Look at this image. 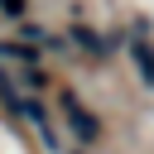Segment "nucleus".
<instances>
[{
  "instance_id": "obj_1",
  "label": "nucleus",
  "mask_w": 154,
  "mask_h": 154,
  "mask_svg": "<svg viewBox=\"0 0 154 154\" xmlns=\"http://www.w3.org/2000/svg\"><path fill=\"white\" fill-rule=\"evenodd\" d=\"M0 96H5V106H10V111H14V116H19V120H24V125L48 144V149H63V140H58V130H53V120H48V111H43V101H38V96L19 91L5 72H0Z\"/></svg>"
},
{
  "instance_id": "obj_3",
  "label": "nucleus",
  "mask_w": 154,
  "mask_h": 154,
  "mask_svg": "<svg viewBox=\"0 0 154 154\" xmlns=\"http://www.w3.org/2000/svg\"><path fill=\"white\" fill-rule=\"evenodd\" d=\"M130 53H135V63H140V72H144V82H154V53H149V43H130Z\"/></svg>"
},
{
  "instance_id": "obj_4",
  "label": "nucleus",
  "mask_w": 154,
  "mask_h": 154,
  "mask_svg": "<svg viewBox=\"0 0 154 154\" xmlns=\"http://www.w3.org/2000/svg\"><path fill=\"white\" fill-rule=\"evenodd\" d=\"M0 19L24 24V19H29V0H0Z\"/></svg>"
},
{
  "instance_id": "obj_2",
  "label": "nucleus",
  "mask_w": 154,
  "mask_h": 154,
  "mask_svg": "<svg viewBox=\"0 0 154 154\" xmlns=\"http://www.w3.org/2000/svg\"><path fill=\"white\" fill-rule=\"evenodd\" d=\"M58 106H63V120H67V130L77 135V149H91V144L101 140V120L87 111V101H77L72 91H63V96H58Z\"/></svg>"
},
{
  "instance_id": "obj_5",
  "label": "nucleus",
  "mask_w": 154,
  "mask_h": 154,
  "mask_svg": "<svg viewBox=\"0 0 154 154\" xmlns=\"http://www.w3.org/2000/svg\"><path fill=\"white\" fill-rule=\"evenodd\" d=\"M72 43H82L87 53H106V43H101V38H96L91 29H72Z\"/></svg>"
}]
</instances>
